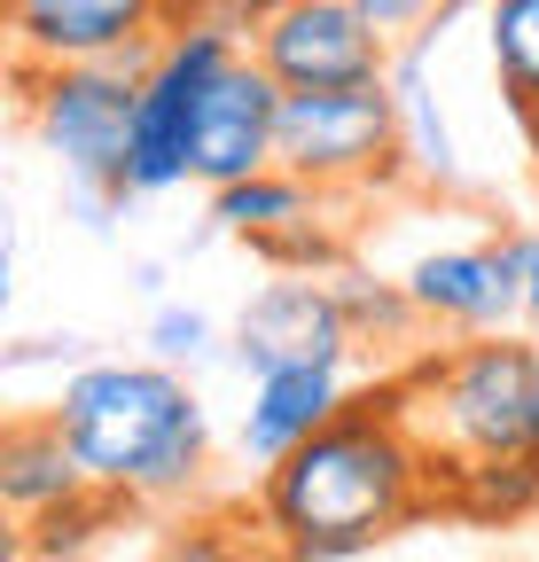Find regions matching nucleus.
Listing matches in <instances>:
<instances>
[{
  "mask_svg": "<svg viewBox=\"0 0 539 562\" xmlns=\"http://www.w3.org/2000/svg\"><path fill=\"white\" fill-rule=\"evenodd\" d=\"M453 9H461V0H360V16H368V24H375L391 47H407V40L438 32Z\"/></svg>",
  "mask_w": 539,
  "mask_h": 562,
  "instance_id": "obj_22",
  "label": "nucleus"
},
{
  "mask_svg": "<svg viewBox=\"0 0 539 562\" xmlns=\"http://www.w3.org/2000/svg\"><path fill=\"white\" fill-rule=\"evenodd\" d=\"M16 562H63V554H40V547H16Z\"/></svg>",
  "mask_w": 539,
  "mask_h": 562,
  "instance_id": "obj_26",
  "label": "nucleus"
},
{
  "mask_svg": "<svg viewBox=\"0 0 539 562\" xmlns=\"http://www.w3.org/2000/svg\"><path fill=\"white\" fill-rule=\"evenodd\" d=\"M212 220H220V235L266 250V243H282V235L328 220V195H321L313 180L282 172V165H266V172H250V180H235V188H212Z\"/></svg>",
  "mask_w": 539,
  "mask_h": 562,
  "instance_id": "obj_14",
  "label": "nucleus"
},
{
  "mask_svg": "<svg viewBox=\"0 0 539 562\" xmlns=\"http://www.w3.org/2000/svg\"><path fill=\"white\" fill-rule=\"evenodd\" d=\"M524 313L539 321V235H524Z\"/></svg>",
  "mask_w": 539,
  "mask_h": 562,
  "instance_id": "obj_23",
  "label": "nucleus"
},
{
  "mask_svg": "<svg viewBox=\"0 0 539 562\" xmlns=\"http://www.w3.org/2000/svg\"><path fill=\"white\" fill-rule=\"evenodd\" d=\"M274 165L313 180L321 195H375V188L415 180L391 79L383 87H336V94H282Z\"/></svg>",
  "mask_w": 539,
  "mask_h": 562,
  "instance_id": "obj_5",
  "label": "nucleus"
},
{
  "mask_svg": "<svg viewBox=\"0 0 539 562\" xmlns=\"http://www.w3.org/2000/svg\"><path fill=\"white\" fill-rule=\"evenodd\" d=\"M524 149H531V172H539V110H524Z\"/></svg>",
  "mask_w": 539,
  "mask_h": 562,
  "instance_id": "obj_24",
  "label": "nucleus"
},
{
  "mask_svg": "<svg viewBox=\"0 0 539 562\" xmlns=\"http://www.w3.org/2000/svg\"><path fill=\"white\" fill-rule=\"evenodd\" d=\"M430 40H438V32H423V40L398 47V63H391V94H398V125H407V165H415V180L446 188V180L461 172V157H453V133H446V117H438V102H430V87H423Z\"/></svg>",
  "mask_w": 539,
  "mask_h": 562,
  "instance_id": "obj_16",
  "label": "nucleus"
},
{
  "mask_svg": "<svg viewBox=\"0 0 539 562\" xmlns=\"http://www.w3.org/2000/svg\"><path fill=\"white\" fill-rule=\"evenodd\" d=\"M195 9H204V0H195Z\"/></svg>",
  "mask_w": 539,
  "mask_h": 562,
  "instance_id": "obj_27",
  "label": "nucleus"
},
{
  "mask_svg": "<svg viewBox=\"0 0 539 562\" xmlns=\"http://www.w3.org/2000/svg\"><path fill=\"white\" fill-rule=\"evenodd\" d=\"M407 297L423 328L453 336H508L524 313V243H461V250H423L407 266Z\"/></svg>",
  "mask_w": 539,
  "mask_h": 562,
  "instance_id": "obj_10",
  "label": "nucleus"
},
{
  "mask_svg": "<svg viewBox=\"0 0 539 562\" xmlns=\"http://www.w3.org/2000/svg\"><path fill=\"white\" fill-rule=\"evenodd\" d=\"M446 508L461 524H524V516H539V453H501V461L446 469Z\"/></svg>",
  "mask_w": 539,
  "mask_h": 562,
  "instance_id": "obj_15",
  "label": "nucleus"
},
{
  "mask_svg": "<svg viewBox=\"0 0 539 562\" xmlns=\"http://www.w3.org/2000/svg\"><path fill=\"white\" fill-rule=\"evenodd\" d=\"M352 406L345 391V368H274L250 383V406H243V461L250 469H274L290 461L305 438H321L336 414Z\"/></svg>",
  "mask_w": 539,
  "mask_h": 562,
  "instance_id": "obj_12",
  "label": "nucleus"
},
{
  "mask_svg": "<svg viewBox=\"0 0 539 562\" xmlns=\"http://www.w3.org/2000/svg\"><path fill=\"white\" fill-rule=\"evenodd\" d=\"M195 0H9V63H142L165 32L195 24Z\"/></svg>",
  "mask_w": 539,
  "mask_h": 562,
  "instance_id": "obj_8",
  "label": "nucleus"
},
{
  "mask_svg": "<svg viewBox=\"0 0 539 562\" xmlns=\"http://www.w3.org/2000/svg\"><path fill=\"white\" fill-rule=\"evenodd\" d=\"M243 55V24L227 16H195L180 32H165L149 55H142V117H133V195H165L188 172V140H195V117H204V94L220 87V70Z\"/></svg>",
  "mask_w": 539,
  "mask_h": 562,
  "instance_id": "obj_7",
  "label": "nucleus"
},
{
  "mask_svg": "<svg viewBox=\"0 0 539 562\" xmlns=\"http://www.w3.org/2000/svg\"><path fill=\"white\" fill-rule=\"evenodd\" d=\"M328 281H336V297H345V321H352L360 344H407L423 328L407 281H360V273H328Z\"/></svg>",
  "mask_w": 539,
  "mask_h": 562,
  "instance_id": "obj_19",
  "label": "nucleus"
},
{
  "mask_svg": "<svg viewBox=\"0 0 539 562\" xmlns=\"http://www.w3.org/2000/svg\"><path fill=\"white\" fill-rule=\"evenodd\" d=\"M47 414L63 422L79 469L133 508H172L212 469V414L165 360H79Z\"/></svg>",
  "mask_w": 539,
  "mask_h": 562,
  "instance_id": "obj_2",
  "label": "nucleus"
},
{
  "mask_svg": "<svg viewBox=\"0 0 539 562\" xmlns=\"http://www.w3.org/2000/svg\"><path fill=\"white\" fill-rule=\"evenodd\" d=\"M531 453H539V383H531Z\"/></svg>",
  "mask_w": 539,
  "mask_h": 562,
  "instance_id": "obj_25",
  "label": "nucleus"
},
{
  "mask_svg": "<svg viewBox=\"0 0 539 562\" xmlns=\"http://www.w3.org/2000/svg\"><path fill=\"white\" fill-rule=\"evenodd\" d=\"M227 351H235V368L258 383L274 368H345L360 351V336H352L345 297H336L328 273H282V281H266V290L243 305Z\"/></svg>",
  "mask_w": 539,
  "mask_h": 562,
  "instance_id": "obj_9",
  "label": "nucleus"
},
{
  "mask_svg": "<svg viewBox=\"0 0 539 562\" xmlns=\"http://www.w3.org/2000/svg\"><path fill=\"white\" fill-rule=\"evenodd\" d=\"M133 516V501L125 492H110V484H79L71 501H55L47 516H32L24 524V547H40V554H63V562H87L117 524Z\"/></svg>",
  "mask_w": 539,
  "mask_h": 562,
  "instance_id": "obj_17",
  "label": "nucleus"
},
{
  "mask_svg": "<svg viewBox=\"0 0 539 562\" xmlns=\"http://www.w3.org/2000/svg\"><path fill=\"white\" fill-rule=\"evenodd\" d=\"M250 63L282 94H336V87H383L398 47L360 16V0H243L235 9Z\"/></svg>",
  "mask_w": 539,
  "mask_h": 562,
  "instance_id": "obj_6",
  "label": "nucleus"
},
{
  "mask_svg": "<svg viewBox=\"0 0 539 562\" xmlns=\"http://www.w3.org/2000/svg\"><path fill=\"white\" fill-rule=\"evenodd\" d=\"M79 484H94L71 453V438H63V422L40 406V414H16L9 430H0V501H9L16 524L47 516L55 501H71Z\"/></svg>",
  "mask_w": 539,
  "mask_h": 562,
  "instance_id": "obj_13",
  "label": "nucleus"
},
{
  "mask_svg": "<svg viewBox=\"0 0 539 562\" xmlns=\"http://www.w3.org/2000/svg\"><path fill=\"white\" fill-rule=\"evenodd\" d=\"M531 383H539V351L524 336H469L453 351H423L398 375V398H407V422L438 453V469H461V461L531 453Z\"/></svg>",
  "mask_w": 539,
  "mask_h": 562,
  "instance_id": "obj_3",
  "label": "nucleus"
},
{
  "mask_svg": "<svg viewBox=\"0 0 539 562\" xmlns=\"http://www.w3.org/2000/svg\"><path fill=\"white\" fill-rule=\"evenodd\" d=\"M485 55L508 110H539V0H493L485 9Z\"/></svg>",
  "mask_w": 539,
  "mask_h": 562,
  "instance_id": "obj_18",
  "label": "nucleus"
},
{
  "mask_svg": "<svg viewBox=\"0 0 539 562\" xmlns=\"http://www.w3.org/2000/svg\"><path fill=\"white\" fill-rule=\"evenodd\" d=\"M430 508H446V469L415 438L398 375L383 391H360L290 461L258 469L250 492L258 539L274 562H352Z\"/></svg>",
  "mask_w": 539,
  "mask_h": 562,
  "instance_id": "obj_1",
  "label": "nucleus"
},
{
  "mask_svg": "<svg viewBox=\"0 0 539 562\" xmlns=\"http://www.w3.org/2000/svg\"><path fill=\"white\" fill-rule=\"evenodd\" d=\"M149 351L188 375V368H204L220 351V328H212V313H195V305H157L149 313Z\"/></svg>",
  "mask_w": 539,
  "mask_h": 562,
  "instance_id": "obj_21",
  "label": "nucleus"
},
{
  "mask_svg": "<svg viewBox=\"0 0 539 562\" xmlns=\"http://www.w3.org/2000/svg\"><path fill=\"white\" fill-rule=\"evenodd\" d=\"M258 554H266L258 516H195V524L165 531L149 562H258Z\"/></svg>",
  "mask_w": 539,
  "mask_h": 562,
  "instance_id": "obj_20",
  "label": "nucleus"
},
{
  "mask_svg": "<svg viewBox=\"0 0 539 562\" xmlns=\"http://www.w3.org/2000/svg\"><path fill=\"white\" fill-rule=\"evenodd\" d=\"M274 133H282V87L243 47L220 70V87L204 94V117H195V140H188V172L204 188H235V180L274 165Z\"/></svg>",
  "mask_w": 539,
  "mask_h": 562,
  "instance_id": "obj_11",
  "label": "nucleus"
},
{
  "mask_svg": "<svg viewBox=\"0 0 539 562\" xmlns=\"http://www.w3.org/2000/svg\"><path fill=\"white\" fill-rule=\"evenodd\" d=\"M24 117L40 149L63 165L87 227L102 235L110 211L133 203V117H142V63H55L16 70Z\"/></svg>",
  "mask_w": 539,
  "mask_h": 562,
  "instance_id": "obj_4",
  "label": "nucleus"
}]
</instances>
